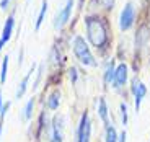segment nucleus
Segmentation results:
<instances>
[{
    "label": "nucleus",
    "mask_w": 150,
    "mask_h": 142,
    "mask_svg": "<svg viewBox=\"0 0 150 142\" xmlns=\"http://www.w3.org/2000/svg\"><path fill=\"white\" fill-rule=\"evenodd\" d=\"M86 26V36L91 46H95L96 49H103L108 43V30H106L105 23L96 16H88L85 20Z\"/></svg>",
    "instance_id": "1"
},
{
    "label": "nucleus",
    "mask_w": 150,
    "mask_h": 142,
    "mask_svg": "<svg viewBox=\"0 0 150 142\" xmlns=\"http://www.w3.org/2000/svg\"><path fill=\"white\" fill-rule=\"evenodd\" d=\"M74 54L85 67H96L98 65L96 59H95V56L90 51V46L85 41V38H82V36L74 38Z\"/></svg>",
    "instance_id": "2"
},
{
    "label": "nucleus",
    "mask_w": 150,
    "mask_h": 142,
    "mask_svg": "<svg viewBox=\"0 0 150 142\" xmlns=\"http://www.w3.org/2000/svg\"><path fill=\"white\" fill-rule=\"evenodd\" d=\"M91 137V121L88 111L82 113V118L79 121V127H77V137L75 142H90Z\"/></svg>",
    "instance_id": "3"
},
{
    "label": "nucleus",
    "mask_w": 150,
    "mask_h": 142,
    "mask_svg": "<svg viewBox=\"0 0 150 142\" xmlns=\"http://www.w3.org/2000/svg\"><path fill=\"white\" fill-rule=\"evenodd\" d=\"M131 93H132V97H134V111L139 114L140 105H142L144 98H145V95H147L145 83H142L137 77L132 79V82H131Z\"/></svg>",
    "instance_id": "4"
},
{
    "label": "nucleus",
    "mask_w": 150,
    "mask_h": 142,
    "mask_svg": "<svg viewBox=\"0 0 150 142\" xmlns=\"http://www.w3.org/2000/svg\"><path fill=\"white\" fill-rule=\"evenodd\" d=\"M127 77H129V67L126 64H119L114 70V79H112V88L114 90H121L124 88V85L127 83Z\"/></svg>",
    "instance_id": "5"
},
{
    "label": "nucleus",
    "mask_w": 150,
    "mask_h": 142,
    "mask_svg": "<svg viewBox=\"0 0 150 142\" xmlns=\"http://www.w3.org/2000/svg\"><path fill=\"white\" fill-rule=\"evenodd\" d=\"M134 18H135L134 5L129 2V4H126V7L122 8V11H121V18H119V26H121V30H122V31H127L129 28L132 26Z\"/></svg>",
    "instance_id": "6"
},
{
    "label": "nucleus",
    "mask_w": 150,
    "mask_h": 142,
    "mask_svg": "<svg viewBox=\"0 0 150 142\" xmlns=\"http://www.w3.org/2000/svg\"><path fill=\"white\" fill-rule=\"evenodd\" d=\"M72 8H74V0H67V2H65V5H64V8L57 13L56 20H54V26H56L57 30H60V28L65 26V23H67L69 18H70Z\"/></svg>",
    "instance_id": "7"
},
{
    "label": "nucleus",
    "mask_w": 150,
    "mask_h": 142,
    "mask_svg": "<svg viewBox=\"0 0 150 142\" xmlns=\"http://www.w3.org/2000/svg\"><path fill=\"white\" fill-rule=\"evenodd\" d=\"M149 41H150V30L147 26H142L137 31V34H135V49H137V51L145 49L147 44H149Z\"/></svg>",
    "instance_id": "8"
},
{
    "label": "nucleus",
    "mask_w": 150,
    "mask_h": 142,
    "mask_svg": "<svg viewBox=\"0 0 150 142\" xmlns=\"http://www.w3.org/2000/svg\"><path fill=\"white\" fill-rule=\"evenodd\" d=\"M98 118L100 121L103 123V127H106L109 124V108H108V103H106V98L105 97H100L98 98Z\"/></svg>",
    "instance_id": "9"
},
{
    "label": "nucleus",
    "mask_w": 150,
    "mask_h": 142,
    "mask_svg": "<svg viewBox=\"0 0 150 142\" xmlns=\"http://www.w3.org/2000/svg\"><path fill=\"white\" fill-rule=\"evenodd\" d=\"M33 72H34V65H31V69L28 70V74L23 77V80L20 82V85H18V90H16V95L15 97L18 98H23V95L26 93V88H28V83H30V79H31V75H33Z\"/></svg>",
    "instance_id": "10"
},
{
    "label": "nucleus",
    "mask_w": 150,
    "mask_h": 142,
    "mask_svg": "<svg viewBox=\"0 0 150 142\" xmlns=\"http://www.w3.org/2000/svg\"><path fill=\"white\" fill-rule=\"evenodd\" d=\"M114 60H109L105 67V72H103V82H105V87H108L109 83H112V79H114Z\"/></svg>",
    "instance_id": "11"
},
{
    "label": "nucleus",
    "mask_w": 150,
    "mask_h": 142,
    "mask_svg": "<svg viewBox=\"0 0 150 142\" xmlns=\"http://www.w3.org/2000/svg\"><path fill=\"white\" fill-rule=\"evenodd\" d=\"M13 25H15V20H13V16H8L7 21H5V26H4V33H2V41L7 43L10 41V38H11V33H13Z\"/></svg>",
    "instance_id": "12"
},
{
    "label": "nucleus",
    "mask_w": 150,
    "mask_h": 142,
    "mask_svg": "<svg viewBox=\"0 0 150 142\" xmlns=\"http://www.w3.org/2000/svg\"><path fill=\"white\" fill-rule=\"evenodd\" d=\"M59 105H60V93L59 92H52V93L47 97V101H46V106H47L51 111H56L57 108H59Z\"/></svg>",
    "instance_id": "13"
},
{
    "label": "nucleus",
    "mask_w": 150,
    "mask_h": 142,
    "mask_svg": "<svg viewBox=\"0 0 150 142\" xmlns=\"http://www.w3.org/2000/svg\"><path fill=\"white\" fill-rule=\"evenodd\" d=\"M117 134H119V132L116 131L114 124L109 123L108 126L105 127V142H117Z\"/></svg>",
    "instance_id": "14"
},
{
    "label": "nucleus",
    "mask_w": 150,
    "mask_h": 142,
    "mask_svg": "<svg viewBox=\"0 0 150 142\" xmlns=\"http://www.w3.org/2000/svg\"><path fill=\"white\" fill-rule=\"evenodd\" d=\"M119 116H121V124L126 127L129 124V113H127V105H126V101H121L119 103Z\"/></svg>",
    "instance_id": "15"
},
{
    "label": "nucleus",
    "mask_w": 150,
    "mask_h": 142,
    "mask_svg": "<svg viewBox=\"0 0 150 142\" xmlns=\"http://www.w3.org/2000/svg\"><path fill=\"white\" fill-rule=\"evenodd\" d=\"M33 109H34V98H30L26 106H25V111H23V119L30 121L33 118Z\"/></svg>",
    "instance_id": "16"
},
{
    "label": "nucleus",
    "mask_w": 150,
    "mask_h": 142,
    "mask_svg": "<svg viewBox=\"0 0 150 142\" xmlns=\"http://www.w3.org/2000/svg\"><path fill=\"white\" fill-rule=\"evenodd\" d=\"M46 11H47V0H42V7H41V11H39V15H38V20H36V30H39V28H41V23L44 21Z\"/></svg>",
    "instance_id": "17"
},
{
    "label": "nucleus",
    "mask_w": 150,
    "mask_h": 142,
    "mask_svg": "<svg viewBox=\"0 0 150 142\" xmlns=\"http://www.w3.org/2000/svg\"><path fill=\"white\" fill-rule=\"evenodd\" d=\"M8 56L4 57V62H2V70H0V83H5V79H7V72H8Z\"/></svg>",
    "instance_id": "18"
},
{
    "label": "nucleus",
    "mask_w": 150,
    "mask_h": 142,
    "mask_svg": "<svg viewBox=\"0 0 150 142\" xmlns=\"http://www.w3.org/2000/svg\"><path fill=\"white\" fill-rule=\"evenodd\" d=\"M69 77H70V82H72V83H77L79 74H77V69H75V67H70V69H69Z\"/></svg>",
    "instance_id": "19"
},
{
    "label": "nucleus",
    "mask_w": 150,
    "mask_h": 142,
    "mask_svg": "<svg viewBox=\"0 0 150 142\" xmlns=\"http://www.w3.org/2000/svg\"><path fill=\"white\" fill-rule=\"evenodd\" d=\"M117 142H127V131L122 129V131L117 134Z\"/></svg>",
    "instance_id": "20"
},
{
    "label": "nucleus",
    "mask_w": 150,
    "mask_h": 142,
    "mask_svg": "<svg viewBox=\"0 0 150 142\" xmlns=\"http://www.w3.org/2000/svg\"><path fill=\"white\" fill-rule=\"evenodd\" d=\"M98 2L105 8H112V5H114V0H98Z\"/></svg>",
    "instance_id": "21"
},
{
    "label": "nucleus",
    "mask_w": 150,
    "mask_h": 142,
    "mask_svg": "<svg viewBox=\"0 0 150 142\" xmlns=\"http://www.w3.org/2000/svg\"><path fill=\"white\" fill-rule=\"evenodd\" d=\"M41 75H42V67H39V70H38V77H36V82H34L33 88H38V85H39V82H41Z\"/></svg>",
    "instance_id": "22"
},
{
    "label": "nucleus",
    "mask_w": 150,
    "mask_h": 142,
    "mask_svg": "<svg viewBox=\"0 0 150 142\" xmlns=\"http://www.w3.org/2000/svg\"><path fill=\"white\" fill-rule=\"evenodd\" d=\"M8 2H10V0H2V2H0V8H4L5 10V8L8 7Z\"/></svg>",
    "instance_id": "23"
},
{
    "label": "nucleus",
    "mask_w": 150,
    "mask_h": 142,
    "mask_svg": "<svg viewBox=\"0 0 150 142\" xmlns=\"http://www.w3.org/2000/svg\"><path fill=\"white\" fill-rule=\"evenodd\" d=\"M4 100H2V92H0V111H2V108H4Z\"/></svg>",
    "instance_id": "24"
},
{
    "label": "nucleus",
    "mask_w": 150,
    "mask_h": 142,
    "mask_svg": "<svg viewBox=\"0 0 150 142\" xmlns=\"http://www.w3.org/2000/svg\"><path fill=\"white\" fill-rule=\"evenodd\" d=\"M4 44H5V43L2 41V39H0V51H2V48H4Z\"/></svg>",
    "instance_id": "25"
}]
</instances>
